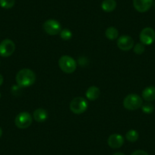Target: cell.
<instances>
[{
    "label": "cell",
    "mask_w": 155,
    "mask_h": 155,
    "mask_svg": "<svg viewBox=\"0 0 155 155\" xmlns=\"http://www.w3.org/2000/svg\"><path fill=\"white\" fill-rule=\"evenodd\" d=\"M88 107V103L81 97H78L74 98L71 101L69 105L70 110L74 114H82L83 113L87 110Z\"/></svg>",
    "instance_id": "4"
},
{
    "label": "cell",
    "mask_w": 155,
    "mask_h": 155,
    "mask_svg": "<svg viewBox=\"0 0 155 155\" xmlns=\"http://www.w3.org/2000/svg\"><path fill=\"white\" fill-rule=\"evenodd\" d=\"M2 129L0 128V138H1V136H2Z\"/></svg>",
    "instance_id": "25"
},
{
    "label": "cell",
    "mask_w": 155,
    "mask_h": 155,
    "mask_svg": "<svg viewBox=\"0 0 155 155\" xmlns=\"http://www.w3.org/2000/svg\"><path fill=\"white\" fill-rule=\"evenodd\" d=\"M145 51V47L143 44L140 43V44H137L134 47V52H135V54L141 55L142 53H144V52Z\"/></svg>",
    "instance_id": "21"
},
{
    "label": "cell",
    "mask_w": 155,
    "mask_h": 155,
    "mask_svg": "<svg viewBox=\"0 0 155 155\" xmlns=\"http://www.w3.org/2000/svg\"><path fill=\"white\" fill-rule=\"evenodd\" d=\"M33 118L31 115L28 112H21L15 117V124L18 128L21 129H27L31 125Z\"/></svg>",
    "instance_id": "5"
},
{
    "label": "cell",
    "mask_w": 155,
    "mask_h": 155,
    "mask_svg": "<svg viewBox=\"0 0 155 155\" xmlns=\"http://www.w3.org/2000/svg\"><path fill=\"white\" fill-rule=\"evenodd\" d=\"M117 46L123 51H129L134 47V40L128 35H123L118 39Z\"/></svg>",
    "instance_id": "9"
},
{
    "label": "cell",
    "mask_w": 155,
    "mask_h": 155,
    "mask_svg": "<svg viewBox=\"0 0 155 155\" xmlns=\"http://www.w3.org/2000/svg\"><path fill=\"white\" fill-rule=\"evenodd\" d=\"M131 155H149L146 151L142 150H137L134 151Z\"/></svg>",
    "instance_id": "22"
},
{
    "label": "cell",
    "mask_w": 155,
    "mask_h": 155,
    "mask_svg": "<svg viewBox=\"0 0 155 155\" xmlns=\"http://www.w3.org/2000/svg\"><path fill=\"white\" fill-rule=\"evenodd\" d=\"M116 7V2L115 0H104L101 4V8L106 12H111L114 11Z\"/></svg>",
    "instance_id": "15"
},
{
    "label": "cell",
    "mask_w": 155,
    "mask_h": 155,
    "mask_svg": "<svg viewBox=\"0 0 155 155\" xmlns=\"http://www.w3.org/2000/svg\"><path fill=\"white\" fill-rule=\"evenodd\" d=\"M15 4V0H0V6L5 9L12 8Z\"/></svg>",
    "instance_id": "18"
},
{
    "label": "cell",
    "mask_w": 155,
    "mask_h": 155,
    "mask_svg": "<svg viewBox=\"0 0 155 155\" xmlns=\"http://www.w3.org/2000/svg\"><path fill=\"white\" fill-rule=\"evenodd\" d=\"M33 117L35 121L38 122V123H43V122H45L48 118V113L44 109L38 108L34 112Z\"/></svg>",
    "instance_id": "12"
},
{
    "label": "cell",
    "mask_w": 155,
    "mask_h": 155,
    "mask_svg": "<svg viewBox=\"0 0 155 155\" xmlns=\"http://www.w3.org/2000/svg\"><path fill=\"white\" fill-rule=\"evenodd\" d=\"M140 41L144 45H150L155 41V31L151 28H144L140 33Z\"/></svg>",
    "instance_id": "8"
},
{
    "label": "cell",
    "mask_w": 155,
    "mask_h": 155,
    "mask_svg": "<svg viewBox=\"0 0 155 155\" xmlns=\"http://www.w3.org/2000/svg\"><path fill=\"white\" fill-rule=\"evenodd\" d=\"M143 104L142 98L136 94H130L124 98L123 106L129 110H136L141 108Z\"/></svg>",
    "instance_id": "2"
},
{
    "label": "cell",
    "mask_w": 155,
    "mask_h": 155,
    "mask_svg": "<svg viewBox=\"0 0 155 155\" xmlns=\"http://www.w3.org/2000/svg\"><path fill=\"white\" fill-rule=\"evenodd\" d=\"M153 0H133L134 8L138 12H146L151 8Z\"/></svg>",
    "instance_id": "10"
},
{
    "label": "cell",
    "mask_w": 155,
    "mask_h": 155,
    "mask_svg": "<svg viewBox=\"0 0 155 155\" xmlns=\"http://www.w3.org/2000/svg\"><path fill=\"white\" fill-rule=\"evenodd\" d=\"M107 143L111 148H120L124 144V138L120 134H113L108 138Z\"/></svg>",
    "instance_id": "11"
},
{
    "label": "cell",
    "mask_w": 155,
    "mask_h": 155,
    "mask_svg": "<svg viewBox=\"0 0 155 155\" xmlns=\"http://www.w3.org/2000/svg\"><path fill=\"white\" fill-rule=\"evenodd\" d=\"M43 28H44V31L47 34L51 36L57 35V34H60L61 31H62V26H61L60 23L54 19H49V20L46 21L44 23Z\"/></svg>",
    "instance_id": "6"
},
{
    "label": "cell",
    "mask_w": 155,
    "mask_h": 155,
    "mask_svg": "<svg viewBox=\"0 0 155 155\" xmlns=\"http://www.w3.org/2000/svg\"><path fill=\"white\" fill-rule=\"evenodd\" d=\"M16 82L21 87H28L33 85L36 81V74L29 68H23L16 74Z\"/></svg>",
    "instance_id": "1"
},
{
    "label": "cell",
    "mask_w": 155,
    "mask_h": 155,
    "mask_svg": "<svg viewBox=\"0 0 155 155\" xmlns=\"http://www.w3.org/2000/svg\"><path fill=\"white\" fill-rule=\"evenodd\" d=\"M138 137H139L138 132L136 130H135V129H131L126 135V138L128 141H130V142L136 141L138 139Z\"/></svg>",
    "instance_id": "17"
},
{
    "label": "cell",
    "mask_w": 155,
    "mask_h": 155,
    "mask_svg": "<svg viewBox=\"0 0 155 155\" xmlns=\"http://www.w3.org/2000/svg\"><path fill=\"white\" fill-rule=\"evenodd\" d=\"M113 155H126L123 153H120V152H117V153H115Z\"/></svg>",
    "instance_id": "24"
},
{
    "label": "cell",
    "mask_w": 155,
    "mask_h": 155,
    "mask_svg": "<svg viewBox=\"0 0 155 155\" xmlns=\"http://www.w3.org/2000/svg\"><path fill=\"white\" fill-rule=\"evenodd\" d=\"M15 50V44L12 40L5 39L0 43V56L2 57H9Z\"/></svg>",
    "instance_id": "7"
},
{
    "label": "cell",
    "mask_w": 155,
    "mask_h": 155,
    "mask_svg": "<svg viewBox=\"0 0 155 155\" xmlns=\"http://www.w3.org/2000/svg\"><path fill=\"white\" fill-rule=\"evenodd\" d=\"M0 96H1V94H0Z\"/></svg>",
    "instance_id": "26"
},
{
    "label": "cell",
    "mask_w": 155,
    "mask_h": 155,
    "mask_svg": "<svg viewBox=\"0 0 155 155\" xmlns=\"http://www.w3.org/2000/svg\"><path fill=\"white\" fill-rule=\"evenodd\" d=\"M60 37L64 41H69L70 39L72 37V33L68 28H65V29L61 31Z\"/></svg>",
    "instance_id": "19"
},
{
    "label": "cell",
    "mask_w": 155,
    "mask_h": 155,
    "mask_svg": "<svg viewBox=\"0 0 155 155\" xmlns=\"http://www.w3.org/2000/svg\"><path fill=\"white\" fill-rule=\"evenodd\" d=\"M141 108L143 113H146V114H150V113H153L154 107L150 103H145L144 104H142Z\"/></svg>",
    "instance_id": "20"
},
{
    "label": "cell",
    "mask_w": 155,
    "mask_h": 155,
    "mask_svg": "<svg viewBox=\"0 0 155 155\" xmlns=\"http://www.w3.org/2000/svg\"><path fill=\"white\" fill-rule=\"evenodd\" d=\"M142 98L147 102H150L155 100V87L149 86L144 88L142 91Z\"/></svg>",
    "instance_id": "13"
},
{
    "label": "cell",
    "mask_w": 155,
    "mask_h": 155,
    "mask_svg": "<svg viewBox=\"0 0 155 155\" xmlns=\"http://www.w3.org/2000/svg\"><path fill=\"white\" fill-rule=\"evenodd\" d=\"M2 83H3V77L1 74H0V86L2 85Z\"/></svg>",
    "instance_id": "23"
},
{
    "label": "cell",
    "mask_w": 155,
    "mask_h": 155,
    "mask_svg": "<svg viewBox=\"0 0 155 155\" xmlns=\"http://www.w3.org/2000/svg\"><path fill=\"white\" fill-rule=\"evenodd\" d=\"M105 35L107 38H108L109 40L113 41V40H116L118 37L119 31L114 27H110V28H108L106 30Z\"/></svg>",
    "instance_id": "16"
},
{
    "label": "cell",
    "mask_w": 155,
    "mask_h": 155,
    "mask_svg": "<svg viewBox=\"0 0 155 155\" xmlns=\"http://www.w3.org/2000/svg\"><path fill=\"white\" fill-rule=\"evenodd\" d=\"M101 94V91L96 86H91L89 87L86 91V97L89 100V101H95L97 99Z\"/></svg>",
    "instance_id": "14"
},
{
    "label": "cell",
    "mask_w": 155,
    "mask_h": 155,
    "mask_svg": "<svg viewBox=\"0 0 155 155\" xmlns=\"http://www.w3.org/2000/svg\"><path fill=\"white\" fill-rule=\"evenodd\" d=\"M59 66L63 72L71 74L76 70L77 62L71 56H62L59 59Z\"/></svg>",
    "instance_id": "3"
}]
</instances>
